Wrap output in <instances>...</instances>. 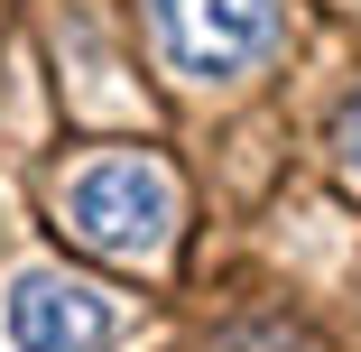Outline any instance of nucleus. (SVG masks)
<instances>
[{
    "mask_svg": "<svg viewBox=\"0 0 361 352\" xmlns=\"http://www.w3.org/2000/svg\"><path fill=\"white\" fill-rule=\"evenodd\" d=\"M343 167L361 176V93H352V111H343Z\"/></svg>",
    "mask_w": 361,
    "mask_h": 352,
    "instance_id": "4",
    "label": "nucleus"
},
{
    "mask_svg": "<svg viewBox=\"0 0 361 352\" xmlns=\"http://www.w3.org/2000/svg\"><path fill=\"white\" fill-rule=\"evenodd\" d=\"M149 19L185 84H241L278 47V0H149Z\"/></svg>",
    "mask_w": 361,
    "mask_h": 352,
    "instance_id": "2",
    "label": "nucleus"
},
{
    "mask_svg": "<svg viewBox=\"0 0 361 352\" xmlns=\"http://www.w3.org/2000/svg\"><path fill=\"white\" fill-rule=\"evenodd\" d=\"M56 214L75 223L93 250L149 269L167 241H176V176L158 158H130V149H102V158H75L56 186Z\"/></svg>",
    "mask_w": 361,
    "mask_h": 352,
    "instance_id": "1",
    "label": "nucleus"
},
{
    "mask_svg": "<svg viewBox=\"0 0 361 352\" xmlns=\"http://www.w3.org/2000/svg\"><path fill=\"white\" fill-rule=\"evenodd\" d=\"M0 334H10V352H111L121 306L102 288H75L65 269H19L0 288Z\"/></svg>",
    "mask_w": 361,
    "mask_h": 352,
    "instance_id": "3",
    "label": "nucleus"
}]
</instances>
